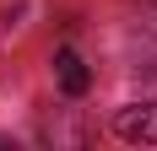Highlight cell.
Returning <instances> with one entry per match:
<instances>
[{"label": "cell", "instance_id": "6da1fadb", "mask_svg": "<svg viewBox=\"0 0 157 151\" xmlns=\"http://www.w3.org/2000/svg\"><path fill=\"white\" fill-rule=\"evenodd\" d=\"M114 130L125 140H136V146H157V97L119 108V113H114Z\"/></svg>", "mask_w": 157, "mask_h": 151}, {"label": "cell", "instance_id": "7a4b0ae2", "mask_svg": "<svg viewBox=\"0 0 157 151\" xmlns=\"http://www.w3.org/2000/svg\"><path fill=\"white\" fill-rule=\"evenodd\" d=\"M54 70H60V87L71 92V97H81V92L92 87V70L81 65V54H76V49H60V54H54Z\"/></svg>", "mask_w": 157, "mask_h": 151}]
</instances>
